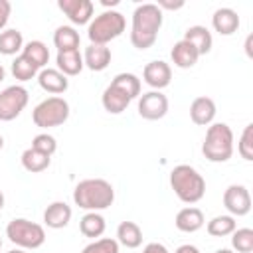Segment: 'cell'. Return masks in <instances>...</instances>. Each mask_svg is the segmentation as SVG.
Here are the masks:
<instances>
[{"label":"cell","mask_w":253,"mask_h":253,"mask_svg":"<svg viewBox=\"0 0 253 253\" xmlns=\"http://www.w3.org/2000/svg\"><path fill=\"white\" fill-rule=\"evenodd\" d=\"M170 57H172V63L180 69H190L198 63L200 59V53L198 49L186 42V40H178L174 45H172V51H170Z\"/></svg>","instance_id":"e0dca14e"},{"label":"cell","mask_w":253,"mask_h":253,"mask_svg":"<svg viewBox=\"0 0 253 253\" xmlns=\"http://www.w3.org/2000/svg\"><path fill=\"white\" fill-rule=\"evenodd\" d=\"M101 103H103V107H105L107 113H111V115H121V113L126 111V107L130 105V99H128V95H125L121 89L109 85V87L103 91Z\"/></svg>","instance_id":"7402d4cb"},{"label":"cell","mask_w":253,"mask_h":253,"mask_svg":"<svg viewBox=\"0 0 253 253\" xmlns=\"http://www.w3.org/2000/svg\"><path fill=\"white\" fill-rule=\"evenodd\" d=\"M251 40H253V36H247V40H245V51L249 57H251Z\"/></svg>","instance_id":"ab89813d"},{"label":"cell","mask_w":253,"mask_h":253,"mask_svg":"<svg viewBox=\"0 0 253 253\" xmlns=\"http://www.w3.org/2000/svg\"><path fill=\"white\" fill-rule=\"evenodd\" d=\"M111 63V49L107 45L89 43L83 51V65L91 71H103Z\"/></svg>","instance_id":"ac0fdd59"},{"label":"cell","mask_w":253,"mask_h":253,"mask_svg":"<svg viewBox=\"0 0 253 253\" xmlns=\"http://www.w3.org/2000/svg\"><path fill=\"white\" fill-rule=\"evenodd\" d=\"M4 79H6V69H4V67H2V63H0V83H2Z\"/></svg>","instance_id":"b9f144b4"},{"label":"cell","mask_w":253,"mask_h":253,"mask_svg":"<svg viewBox=\"0 0 253 253\" xmlns=\"http://www.w3.org/2000/svg\"><path fill=\"white\" fill-rule=\"evenodd\" d=\"M4 202H6V200H4V194H2V190H0V211L4 210Z\"/></svg>","instance_id":"7bdbcfd3"},{"label":"cell","mask_w":253,"mask_h":253,"mask_svg":"<svg viewBox=\"0 0 253 253\" xmlns=\"http://www.w3.org/2000/svg\"><path fill=\"white\" fill-rule=\"evenodd\" d=\"M10 14H12V4L8 0H0V32H4L10 20Z\"/></svg>","instance_id":"d590c367"},{"label":"cell","mask_w":253,"mask_h":253,"mask_svg":"<svg viewBox=\"0 0 253 253\" xmlns=\"http://www.w3.org/2000/svg\"><path fill=\"white\" fill-rule=\"evenodd\" d=\"M117 4H119V0H103V6H107V8H109V6L113 8V6H117Z\"/></svg>","instance_id":"60d3db41"},{"label":"cell","mask_w":253,"mask_h":253,"mask_svg":"<svg viewBox=\"0 0 253 253\" xmlns=\"http://www.w3.org/2000/svg\"><path fill=\"white\" fill-rule=\"evenodd\" d=\"M156 6L160 8V10H180V8H184V0H158L156 2Z\"/></svg>","instance_id":"8d00e7d4"},{"label":"cell","mask_w":253,"mask_h":253,"mask_svg":"<svg viewBox=\"0 0 253 253\" xmlns=\"http://www.w3.org/2000/svg\"><path fill=\"white\" fill-rule=\"evenodd\" d=\"M32 148H36V150H40V152L51 156V154L57 150V142H55V138H53L51 134L40 132V134H36V136L32 138Z\"/></svg>","instance_id":"e575fe53"},{"label":"cell","mask_w":253,"mask_h":253,"mask_svg":"<svg viewBox=\"0 0 253 253\" xmlns=\"http://www.w3.org/2000/svg\"><path fill=\"white\" fill-rule=\"evenodd\" d=\"M71 208L65 202H51L43 211V223L51 229H63L71 221Z\"/></svg>","instance_id":"d6986e66"},{"label":"cell","mask_w":253,"mask_h":253,"mask_svg":"<svg viewBox=\"0 0 253 253\" xmlns=\"http://www.w3.org/2000/svg\"><path fill=\"white\" fill-rule=\"evenodd\" d=\"M239 24H241L239 14L233 8H227V6L217 8L213 12V16H211V26H213V30L219 36H231V34H235L237 28H239Z\"/></svg>","instance_id":"2e32d148"},{"label":"cell","mask_w":253,"mask_h":253,"mask_svg":"<svg viewBox=\"0 0 253 253\" xmlns=\"http://www.w3.org/2000/svg\"><path fill=\"white\" fill-rule=\"evenodd\" d=\"M55 63H57V69H59L65 77L79 75L81 69L85 67V65H83V55L79 53V49L57 51V55H55Z\"/></svg>","instance_id":"44dd1931"},{"label":"cell","mask_w":253,"mask_h":253,"mask_svg":"<svg viewBox=\"0 0 253 253\" xmlns=\"http://www.w3.org/2000/svg\"><path fill=\"white\" fill-rule=\"evenodd\" d=\"M174 253H200V249L196 247V245H190V243H184V245H180Z\"/></svg>","instance_id":"f35d334b"},{"label":"cell","mask_w":253,"mask_h":253,"mask_svg":"<svg viewBox=\"0 0 253 253\" xmlns=\"http://www.w3.org/2000/svg\"><path fill=\"white\" fill-rule=\"evenodd\" d=\"M223 206L229 215H247L251 211V196L243 184H231L223 192Z\"/></svg>","instance_id":"30bf717a"},{"label":"cell","mask_w":253,"mask_h":253,"mask_svg":"<svg viewBox=\"0 0 253 253\" xmlns=\"http://www.w3.org/2000/svg\"><path fill=\"white\" fill-rule=\"evenodd\" d=\"M168 113V97L162 91H148L138 97V115L146 121H158Z\"/></svg>","instance_id":"9c48e42d"},{"label":"cell","mask_w":253,"mask_h":253,"mask_svg":"<svg viewBox=\"0 0 253 253\" xmlns=\"http://www.w3.org/2000/svg\"><path fill=\"white\" fill-rule=\"evenodd\" d=\"M126 28V20L117 10H105L99 16H93V20L87 26V38L91 43L107 45L109 42L117 40Z\"/></svg>","instance_id":"5b68a950"},{"label":"cell","mask_w":253,"mask_h":253,"mask_svg":"<svg viewBox=\"0 0 253 253\" xmlns=\"http://www.w3.org/2000/svg\"><path fill=\"white\" fill-rule=\"evenodd\" d=\"M105 217L99 213V211H87L81 219H79V231L85 235V237H101L105 233Z\"/></svg>","instance_id":"484cf974"},{"label":"cell","mask_w":253,"mask_h":253,"mask_svg":"<svg viewBox=\"0 0 253 253\" xmlns=\"http://www.w3.org/2000/svg\"><path fill=\"white\" fill-rule=\"evenodd\" d=\"M22 166H24V170H28V172H32V174H38V172H43V170H47L49 168V164H51V156H47V154H43V152H40V150H36V148H26L24 152H22Z\"/></svg>","instance_id":"d4e9b609"},{"label":"cell","mask_w":253,"mask_h":253,"mask_svg":"<svg viewBox=\"0 0 253 253\" xmlns=\"http://www.w3.org/2000/svg\"><path fill=\"white\" fill-rule=\"evenodd\" d=\"M170 188L184 204H198L206 194L204 176L190 164H178L170 172Z\"/></svg>","instance_id":"3957f363"},{"label":"cell","mask_w":253,"mask_h":253,"mask_svg":"<svg viewBox=\"0 0 253 253\" xmlns=\"http://www.w3.org/2000/svg\"><path fill=\"white\" fill-rule=\"evenodd\" d=\"M206 223L204 219V211L200 208H194V206H188V208H182L176 217H174V225L176 229H180L182 233H196L198 229H202Z\"/></svg>","instance_id":"9a60e30c"},{"label":"cell","mask_w":253,"mask_h":253,"mask_svg":"<svg viewBox=\"0 0 253 253\" xmlns=\"http://www.w3.org/2000/svg\"><path fill=\"white\" fill-rule=\"evenodd\" d=\"M79 43H81V38L73 26H59L53 32V45L57 47V51L79 49Z\"/></svg>","instance_id":"cb8c5ba5"},{"label":"cell","mask_w":253,"mask_h":253,"mask_svg":"<svg viewBox=\"0 0 253 253\" xmlns=\"http://www.w3.org/2000/svg\"><path fill=\"white\" fill-rule=\"evenodd\" d=\"M182 40L190 42V43L198 49V53H200V55L210 53V51H211V45H213L211 32H210L206 26H200V24L190 26V28L184 32V38H182Z\"/></svg>","instance_id":"ffe728a7"},{"label":"cell","mask_w":253,"mask_h":253,"mask_svg":"<svg viewBox=\"0 0 253 253\" xmlns=\"http://www.w3.org/2000/svg\"><path fill=\"white\" fill-rule=\"evenodd\" d=\"M142 79L148 87H152V91H160L164 87L170 85L172 81V67L162 61V59H154V61H148L142 69Z\"/></svg>","instance_id":"8fae6325"},{"label":"cell","mask_w":253,"mask_h":253,"mask_svg":"<svg viewBox=\"0 0 253 253\" xmlns=\"http://www.w3.org/2000/svg\"><path fill=\"white\" fill-rule=\"evenodd\" d=\"M38 83L43 91L51 93V95H59L65 93L69 87V79L57 69V67H43L38 73Z\"/></svg>","instance_id":"5bb4252c"},{"label":"cell","mask_w":253,"mask_h":253,"mask_svg":"<svg viewBox=\"0 0 253 253\" xmlns=\"http://www.w3.org/2000/svg\"><path fill=\"white\" fill-rule=\"evenodd\" d=\"M69 119V103L63 97H47L38 103L32 111V121L40 128H53L61 126Z\"/></svg>","instance_id":"52a82bcc"},{"label":"cell","mask_w":253,"mask_h":253,"mask_svg":"<svg viewBox=\"0 0 253 253\" xmlns=\"http://www.w3.org/2000/svg\"><path fill=\"white\" fill-rule=\"evenodd\" d=\"M22 55L28 57L38 69H43L45 63L49 61V49H47V45H45L43 42H40V40H32V42L24 43Z\"/></svg>","instance_id":"4316f807"},{"label":"cell","mask_w":253,"mask_h":253,"mask_svg":"<svg viewBox=\"0 0 253 253\" xmlns=\"http://www.w3.org/2000/svg\"><path fill=\"white\" fill-rule=\"evenodd\" d=\"M8 253H24V249H20V247H18V249H10Z\"/></svg>","instance_id":"f6af8a7d"},{"label":"cell","mask_w":253,"mask_h":253,"mask_svg":"<svg viewBox=\"0 0 253 253\" xmlns=\"http://www.w3.org/2000/svg\"><path fill=\"white\" fill-rule=\"evenodd\" d=\"M24 47V36L16 28H8L0 32V53L2 55H16Z\"/></svg>","instance_id":"83f0119b"},{"label":"cell","mask_w":253,"mask_h":253,"mask_svg":"<svg viewBox=\"0 0 253 253\" xmlns=\"http://www.w3.org/2000/svg\"><path fill=\"white\" fill-rule=\"evenodd\" d=\"M38 73H40V69H38L28 57H24L22 53L16 55V59L12 61V75H14L18 81H30V79L38 77Z\"/></svg>","instance_id":"4dcf8cb0"},{"label":"cell","mask_w":253,"mask_h":253,"mask_svg":"<svg viewBox=\"0 0 253 253\" xmlns=\"http://www.w3.org/2000/svg\"><path fill=\"white\" fill-rule=\"evenodd\" d=\"M111 85L117 87V89H121L125 95H128L130 101L136 99V97H140V79L134 73H126V71L125 73H119V75L113 77Z\"/></svg>","instance_id":"f546056e"},{"label":"cell","mask_w":253,"mask_h":253,"mask_svg":"<svg viewBox=\"0 0 253 253\" xmlns=\"http://www.w3.org/2000/svg\"><path fill=\"white\" fill-rule=\"evenodd\" d=\"M73 202L81 210L87 211H101L113 206L115 190L113 184L105 178H85L73 190Z\"/></svg>","instance_id":"7a4b0ae2"},{"label":"cell","mask_w":253,"mask_h":253,"mask_svg":"<svg viewBox=\"0 0 253 253\" xmlns=\"http://www.w3.org/2000/svg\"><path fill=\"white\" fill-rule=\"evenodd\" d=\"M0 249H2V237H0Z\"/></svg>","instance_id":"7dc6e473"},{"label":"cell","mask_w":253,"mask_h":253,"mask_svg":"<svg viewBox=\"0 0 253 253\" xmlns=\"http://www.w3.org/2000/svg\"><path fill=\"white\" fill-rule=\"evenodd\" d=\"M231 247L235 253H251L253 251V229L239 227L231 233Z\"/></svg>","instance_id":"1f68e13d"},{"label":"cell","mask_w":253,"mask_h":253,"mask_svg":"<svg viewBox=\"0 0 253 253\" xmlns=\"http://www.w3.org/2000/svg\"><path fill=\"white\" fill-rule=\"evenodd\" d=\"M206 229H208V233L211 237H227L237 229V221L229 213L227 215H215V217H211L208 221Z\"/></svg>","instance_id":"f1b7e54d"},{"label":"cell","mask_w":253,"mask_h":253,"mask_svg":"<svg viewBox=\"0 0 253 253\" xmlns=\"http://www.w3.org/2000/svg\"><path fill=\"white\" fill-rule=\"evenodd\" d=\"M81 253H119V243L113 237H101L85 245Z\"/></svg>","instance_id":"836d02e7"},{"label":"cell","mask_w":253,"mask_h":253,"mask_svg":"<svg viewBox=\"0 0 253 253\" xmlns=\"http://www.w3.org/2000/svg\"><path fill=\"white\" fill-rule=\"evenodd\" d=\"M57 8L69 18L71 24L83 26L91 22L95 4L91 0H57Z\"/></svg>","instance_id":"7c38bea8"},{"label":"cell","mask_w":253,"mask_h":253,"mask_svg":"<svg viewBox=\"0 0 253 253\" xmlns=\"http://www.w3.org/2000/svg\"><path fill=\"white\" fill-rule=\"evenodd\" d=\"M6 237L20 249H38L45 243V229L26 217H16L6 225Z\"/></svg>","instance_id":"8992f818"},{"label":"cell","mask_w":253,"mask_h":253,"mask_svg":"<svg viewBox=\"0 0 253 253\" xmlns=\"http://www.w3.org/2000/svg\"><path fill=\"white\" fill-rule=\"evenodd\" d=\"M142 253H168V249H166V245H162L158 241H152V243H146L144 245Z\"/></svg>","instance_id":"74e56055"},{"label":"cell","mask_w":253,"mask_h":253,"mask_svg":"<svg viewBox=\"0 0 253 253\" xmlns=\"http://www.w3.org/2000/svg\"><path fill=\"white\" fill-rule=\"evenodd\" d=\"M202 154L210 162H227L233 156V130L225 123H211L202 142Z\"/></svg>","instance_id":"277c9868"},{"label":"cell","mask_w":253,"mask_h":253,"mask_svg":"<svg viewBox=\"0 0 253 253\" xmlns=\"http://www.w3.org/2000/svg\"><path fill=\"white\" fill-rule=\"evenodd\" d=\"M117 243L126 249H136L142 245V229L134 221H121L117 227Z\"/></svg>","instance_id":"603a6c76"},{"label":"cell","mask_w":253,"mask_h":253,"mask_svg":"<svg viewBox=\"0 0 253 253\" xmlns=\"http://www.w3.org/2000/svg\"><path fill=\"white\" fill-rule=\"evenodd\" d=\"M164 16L162 10L152 4H138L132 12V28H130V43L136 49H148L154 45L158 32L162 28Z\"/></svg>","instance_id":"6da1fadb"},{"label":"cell","mask_w":253,"mask_h":253,"mask_svg":"<svg viewBox=\"0 0 253 253\" xmlns=\"http://www.w3.org/2000/svg\"><path fill=\"white\" fill-rule=\"evenodd\" d=\"M2 148H4V136L0 134V150H2Z\"/></svg>","instance_id":"bcb514c9"},{"label":"cell","mask_w":253,"mask_h":253,"mask_svg":"<svg viewBox=\"0 0 253 253\" xmlns=\"http://www.w3.org/2000/svg\"><path fill=\"white\" fill-rule=\"evenodd\" d=\"M213 253H235L233 249H217V251H213Z\"/></svg>","instance_id":"ee69618b"},{"label":"cell","mask_w":253,"mask_h":253,"mask_svg":"<svg viewBox=\"0 0 253 253\" xmlns=\"http://www.w3.org/2000/svg\"><path fill=\"white\" fill-rule=\"evenodd\" d=\"M28 101H30V93L22 85H10L4 91H0V121L8 123L20 117Z\"/></svg>","instance_id":"ba28073f"},{"label":"cell","mask_w":253,"mask_h":253,"mask_svg":"<svg viewBox=\"0 0 253 253\" xmlns=\"http://www.w3.org/2000/svg\"><path fill=\"white\" fill-rule=\"evenodd\" d=\"M237 152L241 154L243 160L251 162L253 160V125H245L241 136H239V142H237Z\"/></svg>","instance_id":"d6a6232c"},{"label":"cell","mask_w":253,"mask_h":253,"mask_svg":"<svg viewBox=\"0 0 253 253\" xmlns=\"http://www.w3.org/2000/svg\"><path fill=\"white\" fill-rule=\"evenodd\" d=\"M215 113H217V109H215L213 99L206 97V95L196 97L190 105V119L198 126H210L215 119Z\"/></svg>","instance_id":"4fadbf2b"}]
</instances>
